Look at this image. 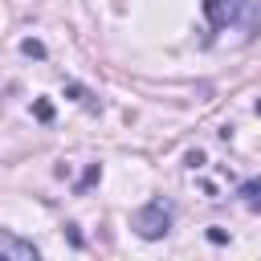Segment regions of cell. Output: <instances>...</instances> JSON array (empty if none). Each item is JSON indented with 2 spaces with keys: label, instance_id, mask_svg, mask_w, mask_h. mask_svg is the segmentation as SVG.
Returning a JSON list of instances; mask_svg holds the SVG:
<instances>
[{
  "label": "cell",
  "instance_id": "cell-8",
  "mask_svg": "<svg viewBox=\"0 0 261 261\" xmlns=\"http://www.w3.org/2000/svg\"><path fill=\"white\" fill-rule=\"evenodd\" d=\"M33 110H37V118H41V122H49V118H53V106H49V102H45V98H41V102H37V106H33Z\"/></svg>",
  "mask_w": 261,
  "mask_h": 261
},
{
  "label": "cell",
  "instance_id": "cell-6",
  "mask_svg": "<svg viewBox=\"0 0 261 261\" xmlns=\"http://www.w3.org/2000/svg\"><path fill=\"white\" fill-rule=\"evenodd\" d=\"M98 175H102V163H90V171H86V175L77 179V192H86L90 184H98Z\"/></svg>",
  "mask_w": 261,
  "mask_h": 261
},
{
  "label": "cell",
  "instance_id": "cell-3",
  "mask_svg": "<svg viewBox=\"0 0 261 261\" xmlns=\"http://www.w3.org/2000/svg\"><path fill=\"white\" fill-rule=\"evenodd\" d=\"M0 261H37V249L16 241L12 232H0Z\"/></svg>",
  "mask_w": 261,
  "mask_h": 261
},
{
  "label": "cell",
  "instance_id": "cell-5",
  "mask_svg": "<svg viewBox=\"0 0 261 261\" xmlns=\"http://www.w3.org/2000/svg\"><path fill=\"white\" fill-rule=\"evenodd\" d=\"M65 90H69V94H73V98H77L82 106H90V110H98V102H94V94H90V90H82L77 82H65Z\"/></svg>",
  "mask_w": 261,
  "mask_h": 261
},
{
  "label": "cell",
  "instance_id": "cell-7",
  "mask_svg": "<svg viewBox=\"0 0 261 261\" xmlns=\"http://www.w3.org/2000/svg\"><path fill=\"white\" fill-rule=\"evenodd\" d=\"M20 53H24V57H45V45L29 37V41H20Z\"/></svg>",
  "mask_w": 261,
  "mask_h": 261
},
{
  "label": "cell",
  "instance_id": "cell-1",
  "mask_svg": "<svg viewBox=\"0 0 261 261\" xmlns=\"http://www.w3.org/2000/svg\"><path fill=\"white\" fill-rule=\"evenodd\" d=\"M171 220H175L171 200L155 196V200H147V204L130 216V228H135L143 241H159V237H167V232H171Z\"/></svg>",
  "mask_w": 261,
  "mask_h": 261
},
{
  "label": "cell",
  "instance_id": "cell-9",
  "mask_svg": "<svg viewBox=\"0 0 261 261\" xmlns=\"http://www.w3.org/2000/svg\"><path fill=\"white\" fill-rule=\"evenodd\" d=\"M208 241H212V245H224L228 232H224V228H208Z\"/></svg>",
  "mask_w": 261,
  "mask_h": 261
},
{
  "label": "cell",
  "instance_id": "cell-4",
  "mask_svg": "<svg viewBox=\"0 0 261 261\" xmlns=\"http://www.w3.org/2000/svg\"><path fill=\"white\" fill-rule=\"evenodd\" d=\"M237 196H241L249 208H261V179H245V184L237 188Z\"/></svg>",
  "mask_w": 261,
  "mask_h": 261
},
{
  "label": "cell",
  "instance_id": "cell-2",
  "mask_svg": "<svg viewBox=\"0 0 261 261\" xmlns=\"http://www.w3.org/2000/svg\"><path fill=\"white\" fill-rule=\"evenodd\" d=\"M204 16L212 29H228L241 16V0H204Z\"/></svg>",
  "mask_w": 261,
  "mask_h": 261
}]
</instances>
